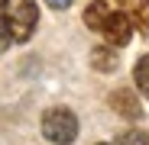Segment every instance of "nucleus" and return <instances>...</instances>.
I'll use <instances>...</instances> for the list:
<instances>
[{
    "instance_id": "nucleus-11",
    "label": "nucleus",
    "mask_w": 149,
    "mask_h": 145,
    "mask_svg": "<svg viewBox=\"0 0 149 145\" xmlns=\"http://www.w3.org/2000/svg\"><path fill=\"white\" fill-rule=\"evenodd\" d=\"M49 7H55V10H65V7H71V0H45Z\"/></svg>"
},
{
    "instance_id": "nucleus-9",
    "label": "nucleus",
    "mask_w": 149,
    "mask_h": 145,
    "mask_svg": "<svg viewBox=\"0 0 149 145\" xmlns=\"http://www.w3.org/2000/svg\"><path fill=\"white\" fill-rule=\"evenodd\" d=\"M117 145H149V139H146V132L130 129V132H123V135L117 139Z\"/></svg>"
},
{
    "instance_id": "nucleus-3",
    "label": "nucleus",
    "mask_w": 149,
    "mask_h": 145,
    "mask_svg": "<svg viewBox=\"0 0 149 145\" xmlns=\"http://www.w3.org/2000/svg\"><path fill=\"white\" fill-rule=\"evenodd\" d=\"M97 32L104 36V42L107 45H113V48H120V45H127L130 39H133V23L127 19V13L123 10H107V16L101 19V26H97Z\"/></svg>"
},
{
    "instance_id": "nucleus-7",
    "label": "nucleus",
    "mask_w": 149,
    "mask_h": 145,
    "mask_svg": "<svg viewBox=\"0 0 149 145\" xmlns=\"http://www.w3.org/2000/svg\"><path fill=\"white\" fill-rule=\"evenodd\" d=\"M107 10H110V3H104V0H94V3L84 10V23H88V29L97 32V26H101V19L107 16Z\"/></svg>"
},
{
    "instance_id": "nucleus-6",
    "label": "nucleus",
    "mask_w": 149,
    "mask_h": 145,
    "mask_svg": "<svg viewBox=\"0 0 149 145\" xmlns=\"http://www.w3.org/2000/svg\"><path fill=\"white\" fill-rule=\"evenodd\" d=\"M91 68L94 71H117V55H113V45H97L91 52Z\"/></svg>"
},
{
    "instance_id": "nucleus-10",
    "label": "nucleus",
    "mask_w": 149,
    "mask_h": 145,
    "mask_svg": "<svg viewBox=\"0 0 149 145\" xmlns=\"http://www.w3.org/2000/svg\"><path fill=\"white\" fill-rule=\"evenodd\" d=\"M10 42H13V36H10V26H7L3 13H0V52H7V48H10Z\"/></svg>"
},
{
    "instance_id": "nucleus-12",
    "label": "nucleus",
    "mask_w": 149,
    "mask_h": 145,
    "mask_svg": "<svg viewBox=\"0 0 149 145\" xmlns=\"http://www.w3.org/2000/svg\"><path fill=\"white\" fill-rule=\"evenodd\" d=\"M0 13H3V0H0Z\"/></svg>"
},
{
    "instance_id": "nucleus-2",
    "label": "nucleus",
    "mask_w": 149,
    "mask_h": 145,
    "mask_svg": "<svg viewBox=\"0 0 149 145\" xmlns=\"http://www.w3.org/2000/svg\"><path fill=\"white\" fill-rule=\"evenodd\" d=\"M42 135L52 145H71L74 139H78V119H74V113L65 110V107L45 110V116H42Z\"/></svg>"
},
{
    "instance_id": "nucleus-4",
    "label": "nucleus",
    "mask_w": 149,
    "mask_h": 145,
    "mask_svg": "<svg viewBox=\"0 0 149 145\" xmlns=\"http://www.w3.org/2000/svg\"><path fill=\"white\" fill-rule=\"evenodd\" d=\"M110 107L123 116V119H139L143 116V110H139V100H136V93L130 90V87H120V90H113L110 93Z\"/></svg>"
},
{
    "instance_id": "nucleus-5",
    "label": "nucleus",
    "mask_w": 149,
    "mask_h": 145,
    "mask_svg": "<svg viewBox=\"0 0 149 145\" xmlns=\"http://www.w3.org/2000/svg\"><path fill=\"white\" fill-rule=\"evenodd\" d=\"M120 7L133 23V29L139 36H149V0H120Z\"/></svg>"
},
{
    "instance_id": "nucleus-1",
    "label": "nucleus",
    "mask_w": 149,
    "mask_h": 145,
    "mask_svg": "<svg viewBox=\"0 0 149 145\" xmlns=\"http://www.w3.org/2000/svg\"><path fill=\"white\" fill-rule=\"evenodd\" d=\"M3 19L10 26L13 42H26L36 32V23H39L36 0H3Z\"/></svg>"
},
{
    "instance_id": "nucleus-8",
    "label": "nucleus",
    "mask_w": 149,
    "mask_h": 145,
    "mask_svg": "<svg viewBox=\"0 0 149 145\" xmlns=\"http://www.w3.org/2000/svg\"><path fill=\"white\" fill-rule=\"evenodd\" d=\"M133 78H136V84H139V93H143V97H149V55H143V58L136 61Z\"/></svg>"
}]
</instances>
